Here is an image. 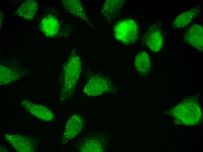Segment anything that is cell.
I'll use <instances>...</instances> for the list:
<instances>
[{"label": "cell", "instance_id": "3957f363", "mask_svg": "<svg viewBox=\"0 0 203 152\" xmlns=\"http://www.w3.org/2000/svg\"><path fill=\"white\" fill-rule=\"evenodd\" d=\"M114 33L115 38L118 40L126 44L132 43L138 38V27L133 20H124L116 25Z\"/></svg>", "mask_w": 203, "mask_h": 152}, {"label": "cell", "instance_id": "9a60e30c", "mask_svg": "<svg viewBox=\"0 0 203 152\" xmlns=\"http://www.w3.org/2000/svg\"><path fill=\"white\" fill-rule=\"evenodd\" d=\"M38 7L37 2L35 0H27L20 6L16 13L18 15L27 20L33 18Z\"/></svg>", "mask_w": 203, "mask_h": 152}, {"label": "cell", "instance_id": "8fae6325", "mask_svg": "<svg viewBox=\"0 0 203 152\" xmlns=\"http://www.w3.org/2000/svg\"><path fill=\"white\" fill-rule=\"evenodd\" d=\"M64 11L76 17L87 24L92 27L87 16L81 1L78 0H64L61 1Z\"/></svg>", "mask_w": 203, "mask_h": 152}, {"label": "cell", "instance_id": "277c9868", "mask_svg": "<svg viewBox=\"0 0 203 152\" xmlns=\"http://www.w3.org/2000/svg\"><path fill=\"white\" fill-rule=\"evenodd\" d=\"M110 80L100 74H93L88 78L83 89L88 96L99 95L106 91L111 86Z\"/></svg>", "mask_w": 203, "mask_h": 152}, {"label": "cell", "instance_id": "30bf717a", "mask_svg": "<svg viewBox=\"0 0 203 152\" xmlns=\"http://www.w3.org/2000/svg\"><path fill=\"white\" fill-rule=\"evenodd\" d=\"M185 40L188 43L202 51L203 46V28L200 25H193L186 31L184 36Z\"/></svg>", "mask_w": 203, "mask_h": 152}, {"label": "cell", "instance_id": "52a82bcc", "mask_svg": "<svg viewBox=\"0 0 203 152\" xmlns=\"http://www.w3.org/2000/svg\"><path fill=\"white\" fill-rule=\"evenodd\" d=\"M175 113L178 118L185 123H194L197 122L200 116V108L197 104L186 102L180 104L175 109Z\"/></svg>", "mask_w": 203, "mask_h": 152}, {"label": "cell", "instance_id": "6da1fadb", "mask_svg": "<svg viewBox=\"0 0 203 152\" xmlns=\"http://www.w3.org/2000/svg\"><path fill=\"white\" fill-rule=\"evenodd\" d=\"M81 60L79 53L74 49L64 66V81L61 95L63 100L69 99L74 93L81 71Z\"/></svg>", "mask_w": 203, "mask_h": 152}, {"label": "cell", "instance_id": "5b68a950", "mask_svg": "<svg viewBox=\"0 0 203 152\" xmlns=\"http://www.w3.org/2000/svg\"><path fill=\"white\" fill-rule=\"evenodd\" d=\"M4 135L5 140L17 151L34 152L36 149V141L30 137L17 134L5 133Z\"/></svg>", "mask_w": 203, "mask_h": 152}, {"label": "cell", "instance_id": "4fadbf2b", "mask_svg": "<svg viewBox=\"0 0 203 152\" xmlns=\"http://www.w3.org/2000/svg\"><path fill=\"white\" fill-rule=\"evenodd\" d=\"M123 1L106 0L104 2L101 14L107 22H109L118 14L123 4Z\"/></svg>", "mask_w": 203, "mask_h": 152}, {"label": "cell", "instance_id": "8992f818", "mask_svg": "<svg viewBox=\"0 0 203 152\" xmlns=\"http://www.w3.org/2000/svg\"><path fill=\"white\" fill-rule=\"evenodd\" d=\"M84 121L78 114L72 115L66 123L62 138V144H65L76 137L82 130Z\"/></svg>", "mask_w": 203, "mask_h": 152}, {"label": "cell", "instance_id": "5bb4252c", "mask_svg": "<svg viewBox=\"0 0 203 152\" xmlns=\"http://www.w3.org/2000/svg\"><path fill=\"white\" fill-rule=\"evenodd\" d=\"M134 66L136 71L142 75L149 73L151 67L149 56L146 52L142 51L136 56L134 60Z\"/></svg>", "mask_w": 203, "mask_h": 152}, {"label": "cell", "instance_id": "ba28073f", "mask_svg": "<svg viewBox=\"0 0 203 152\" xmlns=\"http://www.w3.org/2000/svg\"><path fill=\"white\" fill-rule=\"evenodd\" d=\"M145 45L153 52H158L162 48L163 38L160 28L156 25L151 26L142 38Z\"/></svg>", "mask_w": 203, "mask_h": 152}, {"label": "cell", "instance_id": "7c38bea8", "mask_svg": "<svg viewBox=\"0 0 203 152\" xmlns=\"http://www.w3.org/2000/svg\"><path fill=\"white\" fill-rule=\"evenodd\" d=\"M201 7L200 5H198L179 15L173 22L172 27L175 29H180L187 26L201 13Z\"/></svg>", "mask_w": 203, "mask_h": 152}, {"label": "cell", "instance_id": "7a4b0ae2", "mask_svg": "<svg viewBox=\"0 0 203 152\" xmlns=\"http://www.w3.org/2000/svg\"><path fill=\"white\" fill-rule=\"evenodd\" d=\"M59 18L55 15L49 14L43 19L41 23L42 32L46 36L50 37H56L59 35L66 38L72 34L73 28L72 26H62Z\"/></svg>", "mask_w": 203, "mask_h": 152}, {"label": "cell", "instance_id": "9c48e42d", "mask_svg": "<svg viewBox=\"0 0 203 152\" xmlns=\"http://www.w3.org/2000/svg\"><path fill=\"white\" fill-rule=\"evenodd\" d=\"M21 104L27 112L40 120L49 122L55 118L52 112L46 107L35 104L27 101H22Z\"/></svg>", "mask_w": 203, "mask_h": 152}]
</instances>
